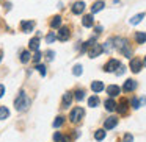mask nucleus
<instances>
[{"label": "nucleus", "instance_id": "23", "mask_svg": "<svg viewBox=\"0 0 146 142\" xmlns=\"http://www.w3.org/2000/svg\"><path fill=\"white\" fill-rule=\"evenodd\" d=\"M8 116H10V111H8V108H5V106H0V120L8 119Z\"/></svg>", "mask_w": 146, "mask_h": 142}, {"label": "nucleus", "instance_id": "27", "mask_svg": "<svg viewBox=\"0 0 146 142\" xmlns=\"http://www.w3.org/2000/svg\"><path fill=\"white\" fill-rule=\"evenodd\" d=\"M74 94H76V95H74V97H76V100H83V97H85V91H82V89H79V91H76V92H74Z\"/></svg>", "mask_w": 146, "mask_h": 142}, {"label": "nucleus", "instance_id": "26", "mask_svg": "<svg viewBox=\"0 0 146 142\" xmlns=\"http://www.w3.org/2000/svg\"><path fill=\"white\" fill-rule=\"evenodd\" d=\"M104 137H105V130H98V131L94 133V139H96V141H102Z\"/></svg>", "mask_w": 146, "mask_h": 142}, {"label": "nucleus", "instance_id": "21", "mask_svg": "<svg viewBox=\"0 0 146 142\" xmlns=\"http://www.w3.org/2000/svg\"><path fill=\"white\" fill-rule=\"evenodd\" d=\"M135 41L138 42V44H143V42L146 41V33H141V31L135 33Z\"/></svg>", "mask_w": 146, "mask_h": 142}, {"label": "nucleus", "instance_id": "20", "mask_svg": "<svg viewBox=\"0 0 146 142\" xmlns=\"http://www.w3.org/2000/svg\"><path fill=\"white\" fill-rule=\"evenodd\" d=\"M105 109H107V111H115V109H116V103H115V100H111V98H110V100L105 101Z\"/></svg>", "mask_w": 146, "mask_h": 142}, {"label": "nucleus", "instance_id": "22", "mask_svg": "<svg viewBox=\"0 0 146 142\" xmlns=\"http://www.w3.org/2000/svg\"><path fill=\"white\" fill-rule=\"evenodd\" d=\"M91 89H93L94 92H101L102 89H104V84H102V81H94V83L91 84Z\"/></svg>", "mask_w": 146, "mask_h": 142}, {"label": "nucleus", "instance_id": "11", "mask_svg": "<svg viewBox=\"0 0 146 142\" xmlns=\"http://www.w3.org/2000/svg\"><path fill=\"white\" fill-rule=\"evenodd\" d=\"M72 94H69V92H66V94H63V100H61V106L63 108H68L71 106V103H72Z\"/></svg>", "mask_w": 146, "mask_h": 142}, {"label": "nucleus", "instance_id": "42", "mask_svg": "<svg viewBox=\"0 0 146 142\" xmlns=\"http://www.w3.org/2000/svg\"><path fill=\"white\" fill-rule=\"evenodd\" d=\"M61 142H69V139H68V137H64V139H61Z\"/></svg>", "mask_w": 146, "mask_h": 142}, {"label": "nucleus", "instance_id": "31", "mask_svg": "<svg viewBox=\"0 0 146 142\" xmlns=\"http://www.w3.org/2000/svg\"><path fill=\"white\" fill-rule=\"evenodd\" d=\"M55 39H57V36H55V33H54V31H50V33L47 35V38H46V41H47L49 44H50V42H54Z\"/></svg>", "mask_w": 146, "mask_h": 142}, {"label": "nucleus", "instance_id": "3", "mask_svg": "<svg viewBox=\"0 0 146 142\" xmlns=\"http://www.w3.org/2000/svg\"><path fill=\"white\" fill-rule=\"evenodd\" d=\"M83 117H85V111H83V108H80V106H76L69 114V120L72 123H79Z\"/></svg>", "mask_w": 146, "mask_h": 142}, {"label": "nucleus", "instance_id": "32", "mask_svg": "<svg viewBox=\"0 0 146 142\" xmlns=\"http://www.w3.org/2000/svg\"><path fill=\"white\" fill-rule=\"evenodd\" d=\"M123 142H133V136L132 134H124V137H123Z\"/></svg>", "mask_w": 146, "mask_h": 142}, {"label": "nucleus", "instance_id": "16", "mask_svg": "<svg viewBox=\"0 0 146 142\" xmlns=\"http://www.w3.org/2000/svg\"><path fill=\"white\" fill-rule=\"evenodd\" d=\"M29 47H30V50L38 52V48H39V38H33V39H30Z\"/></svg>", "mask_w": 146, "mask_h": 142}, {"label": "nucleus", "instance_id": "6", "mask_svg": "<svg viewBox=\"0 0 146 142\" xmlns=\"http://www.w3.org/2000/svg\"><path fill=\"white\" fill-rule=\"evenodd\" d=\"M119 66H121V64H119V61H118V60H110L104 66V70H105V72H115Z\"/></svg>", "mask_w": 146, "mask_h": 142}, {"label": "nucleus", "instance_id": "2", "mask_svg": "<svg viewBox=\"0 0 146 142\" xmlns=\"http://www.w3.org/2000/svg\"><path fill=\"white\" fill-rule=\"evenodd\" d=\"M116 44H115V47L118 48V50L121 52V53L124 55L126 58H130L132 56V50L129 48V44H127V39H124V38H116V39H113Z\"/></svg>", "mask_w": 146, "mask_h": 142}, {"label": "nucleus", "instance_id": "10", "mask_svg": "<svg viewBox=\"0 0 146 142\" xmlns=\"http://www.w3.org/2000/svg\"><path fill=\"white\" fill-rule=\"evenodd\" d=\"M135 88H137V83L133 81V80H126V83H124V86H123V91L124 92H132Z\"/></svg>", "mask_w": 146, "mask_h": 142}, {"label": "nucleus", "instance_id": "4", "mask_svg": "<svg viewBox=\"0 0 146 142\" xmlns=\"http://www.w3.org/2000/svg\"><path fill=\"white\" fill-rule=\"evenodd\" d=\"M102 52H104V47H102L101 44H93V45H90L88 56H90V58H96V56H99Z\"/></svg>", "mask_w": 146, "mask_h": 142}, {"label": "nucleus", "instance_id": "1", "mask_svg": "<svg viewBox=\"0 0 146 142\" xmlns=\"http://www.w3.org/2000/svg\"><path fill=\"white\" fill-rule=\"evenodd\" d=\"M14 106H16L17 111H25L27 108L30 106V98L27 97V94L24 91H21L19 95H17V98L14 100Z\"/></svg>", "mask_w": 146, "mask_h": 142}, {"label": "nucleus", "instance_id": "39", "mask_svg": "<svg viewBox=\"0 0 146 142\" xmlns=\"http://www.w3.org/2000/svg\"><path fill=\"white\" fill-rule=\"evenodd\" d=\"M3 94H5V86H3V84H0V98L3 97Z\"/></svg>", "mask_w": 146, "mask_h": 142}, {"label": "nucleus", "instance_id": "8", "mask_svg": "<svg viewBox=\"0 0 146 142\" xmlns=\"http://www.w3.org/2000/svg\"><path fill=\"white\" fill-rule=\"evenodd\" d=\"M130 70H132L133 73H138L140 70H141V61H140L138 58L130 60Z\"/></svg>", "mask_w": 146, "mask_h": 142}, {"label": "nucleus", "instance_id": "15", "mask_svg": "<svg viewBox=\"0 0 146 142\" xmlns=\"http://www.w3.org/2000/svg\"><path fill=\"white\" fill-rule=\"evenodd\" d=\"M93 16L91 14H86V16H83V19H82V25L83 27H86V28H90V27H93Z\"/></svg>", "mask_w": 146, "mask_h": 142}, {"label": "nucleus", "instance_id": "43", "mask_svg": "<svg viewBox=\"0 0 146 142\" xmlns=\"http://www.w3.org/2000/svg\"><path fill=\"white\" fill-rule=\"evenodd\" d=\"M2 55H3V53H2V52H0V61H2Z\"/></svg>", "mask_w": 146, "mask_h": 142}, {"label": "nucleus", "instance_id": "35", "mask_svg": "<svg viewBox=\"0 0 146 142\" xmlns=\"http://www.w3.org/2000/svg\"><path fill=\"white\" fill-rule=\"evenodd\" d=\"M41 56H42V55L39 53V52H36V53H35V56H33V61H35V63H39V60H41Z\"/></svg>", "mask_w": 146, "mask_h": 142}, {"label": "nucleus", "instance_id": "34", "mask_svg": "<svg viewBox=\"0 0 146 142\" xmlns=\"http://www.w3.org/2000/svg\"><path fill=\"white\" fill-rule=\"evenodd\" d=\"M130 105H132L133 109H138V108H140V103H138V100H137V98H133V100L130 101Z\"/></svg>", "mask_w": 146, "mask_h": 142}, {"label": "nucleus", "instance_id": "38", "mask_svg": "<svg viewBox=\"0 0 146 142\" xmlns=\"http://www.w3.org/2000/svg\"><path fill=\"white\" fill-rule=\"evenodd\" d=\"M123 73H124V66H119L116 70V75H123Z\"/></svg>", "mask_w": 146, "mask_h": 142}, {"label": "nucleus", "instance_id": "13", "mask_svg": "<svg viewBox=\"0 0 146 142\" xmlns=\"http://www.w3.org/2000/svg\"><path fill=\"white\" fill-rule=\"evenodd\" d=\"M119 92H121V89L118 88V86H115V84H110V86L107 88V94L110 95V97H116Z\"/></svg>", "mask_w": 146, "mask_h": 142}, {"label": "nucleus", "instance_id": "19", "mask_svg": "<svg viewBox=\"0 0 146 142\" xmlns=\"http://www.w3.org/2000/svg\"><path fill=\"white\" fill-rule=\"evenodd\" d=\"M143 17H145V13L135 14V16H133L132 19H130V24H132V25H137V24H140V22H141V19H143Z\"/></svg>", "mask_w": 146, "mask_h": 142}, {"label": "nucleus", "instance_id": "29", "mask_svg": "<svg viewBox=\"0 0 146 142\" xmlns=\"http://www.w3.org/2000/svg\"><path fill=\"white\" fill-rule=\"evenodd\" d=\"M82 72H83V69H82V66H80V64H77V66H74V69H72V73H74L76 77L82 75Z\"/></svg>", "mask_w": 146, "mask_h": 142}, {"label": "nucleus", "instance_id": "28", "mask_svg": "<svg viewBox=\"0 0 146 142\" xmlns=\"http://www.w3.org/2000/svg\"><path fill=\"white\" fill-rule=\"evenodd\" d=\"M102 47H104V52H110L111 48H113V39H110V41H107L104 45H102Z\"/></svg>", "mask_w": 146, "mask_h": 142}, {"label": "nucleus", "instance_id": "17", "mask_svg": "<svg viewBox=\"0 0 146 142\" xmlns=\"http://www.w3.org/2000/svg\"><path fill=\"white\" fill-rule=\"evenodd\" d=\"M102 8H104V2H102V0L94 2V3H93V7H91V13H99Z\"/></svg>", "mask_w": 146, "mask_h": 142}, {"label": "nucleus", "instance_id": "24", "mask_svg": "<svg viewBox=\"0 0 146 142\" xmlns=\"http://www.w3.org/2000/svg\"><path fill=\"white\" fill-rule=\"evenodd\" d=\"M98 105H99V98L96 97V95H93V97H90V98H88V106L96 108Z\"/></svg>", "mask_w": 146, "mask_h": 142}, {"label": "nucleus", "instance_id": "30", "mask_svg": "<svg viewBox=\"0 0 146 142\" xmlns=\"http://www.w3.org/2000/svg\"><path fill=\"white\" fill-rule=\"evenodd\" d=\"M63 122H64V119H63L61 116H58L57 119L54 120V128H58V126H61V125H63Z\"/></svg>", "mask_w": 146, "mask_h": 142}, {"label": "nucleus", "instance_id": "37", "mask_svg": "<svg viewBox=\"0 0 146 142\" xmlns=\"http://www.w3.org/2000/svg\"><path fill=\"white\" fill-rule=\"evenodd\" d=\"M46 55H47V60H49V61H52V60H54V55H55V53H54L52 50H49Z\"/></svg>", "mask_w": 146, "mask_h": 142}, {"label": "nucleus", "instance_id": "5", "mask_svg": "<svg viewBox=\"0 0 146 142\" xmlns=\"http://www.w3.org/2000/svg\"><path fill=\"white\" fill-rule=\"evenodd\" d=\"M69 36H71V31H69V28L68 27H60L58 28V33H57V39L58 41H68L69 39Z\"/></svg>", "mask_w": 146, "mask_h": 142}, {"label": "nucleus", "instance_id": "7", "mask_svg": "<svg viewBox=\"0 0 146 142\" xmlns=\"http://www.w3.org/2000/svg\"><path fill=\"white\" fill-rule=\"evenodd\" d=\"M33 28H35V22L33 20H22L21 22V30L24 33H30Z\"/></svg>", "mask_w": 146, "mask_h": 142}, {"label": "nucleus", "instance_id": "41", "mask_svg": "<svg viewBox=\"0 0 146 142\" xmlns=\"http://www.w3.org/2000/svg\"><path fill=\"white\" fill-rule=\"evenodd\" d=\"M140 103H141V105H145V103H146V98L143 97V98H141V101H140Z\"/></svg>", "mask_w": 146, "mask_h": 142}, {"label": "nucleus", "instance_id": "40", "mask_svg": "<svg viewBox=\"0 0 146 142\" xmlns=\"http://www.w3.org/2000/svg\"><path fill=\"white\" fill-rule=\"evenodd\" d=\"M102 31V27H98V28H96V33H98V35H99V33H101Z\"/></svg>", "mask_w": 146, "mask_h": 142}, {"label": "nucleus", "instance_id": "25", "mask_svg": "<svg viewBox=\"0 0 146 142\" xmlns=\"http://www.w3.org/2000/svg\"><path fill=\"white\" fill-rule=\"evenodd\" d=\"M21 61H22L24 64L30 61V52H29V50H24L22 53H21Z\"/></svg>", "mask_w": 146, "mask_h": 142}, {"label": "nucleus", "instance_id": "9", "mask_svg": "<svg viewBox=\"0 0 146 142\" xmlns=\"http://www.w3.org/2000/svg\"><path fill=\"white\" fill-rule=\"evenodd\" d=\"M85 11V2H76L72 5V13L74 14H82Z\"/></svg>", "mask_w": 146, "mask_h": 142}, {"label": "nucleus", "instance_id": "18", "mask_svg": "<svg viewBox=\"0 0 146 142\" xmlns=\"http://www.w3.org/2000/svg\"><path fill=\"white\" fill-rule=\"evenodd\" d=\"M60 25H61V17L60 16L52 17V20H50V27H52V28H60Z\"/></svg>", "mask_w": 146, "mask_h": 142}, {"label": "nucleus", "instance_id": "12", "mask_svg": "<svg viewBox=\"0 0 146 142\" xmlns=\"http://www.w3.org/2000/svg\"><path fill=\"white\" fill-rule=\"evenodd\" d=\"M116 123H118L116 117H108V119L104 122V126H105V130H111V128H115V126H116Z\"/></svg>", "mask_w": 146, "mask_h": 142}, {"label": "nucleus", "instance_id": "33", "mask_svg": "<svg viewBox=\"0 0 146 142\" xmlns=\"http://www.w3.org/2000/svg\"><path fill=\"white\" fill-rule=\"evenodd\" d=\"M36 69H38V72L41 73L42 77H46V67H44V66H41V64H38V66H36Z\"/></svg>", "mask_w": 146, "mask_h": 142}, {"label": "nucleus", "instance_id": "36", "mask_svg": "<svg viewBox=\"0 0 146 142\" xmlns=\"http://www.w3.org/2000/svg\"><path fill=\"white\" fill-rule=\"evenodd\" d=\"M61 139H63V137H61L60 133H55V134H54V141L55 142H61Z\"/></svg>", "mask_w": 146, "mask_h": 142}, {"label": "nucleus", "instance_id": "14", "mask_svg": "<svg viewBox=\"0 0 146 142\" xmlns=\"http://www.w3.org/2000/svg\"><path fill=\"white\" fill-rule=\"evenodd\" d=\"M116 111L121 114V116H124V114L127 113V101L126 100H121V103L116 105Z\"/></svg>", "mask_w": 146, "mask_h": 142}]
</instances>
